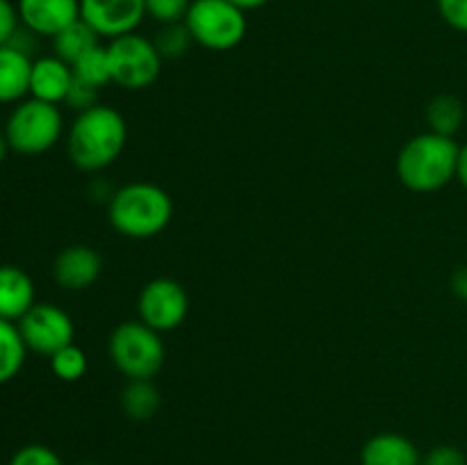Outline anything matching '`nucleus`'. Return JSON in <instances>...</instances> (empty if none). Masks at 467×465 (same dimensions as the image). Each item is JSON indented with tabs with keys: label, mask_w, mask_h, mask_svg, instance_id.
I'll return each instance as SVG.
<instances>
[{
	"label": "nucleus",
	"mask_w": 467,
	"mask_h": 465,
	"mask_svg": "<svg viewBox=\"0 0 467 465\" xmlns=\"http://www.w3.org/2000/svg\"><path fill=\"white\" fill-rule=\"evenodd\" d=\"M153 44L162 59H178L190 50V46L194 44V39H192L185 23L181 21V23H167V26H160V30L155 32L153 36Z\"/></svg>",
	"instance_id": "4be33fe9"
},
{
	"label": "nucleus",
	"mask_w": 467,
	"mask_h": 465,
	"mask_svg": "<svg viewBox=\"0 0 467 465\" xmlns=\"http://www.w3.org/2000/svg\"><path fill=\"white\" fill-rule=\"evenodd\" d=\"M140 319L158 333L176 331L190 313V296L185 287L167 276L153 278L137 296Z\"/></svg>",
	"instance_id": "6e6552de"
},
{
	"label": "nucleus",
	"mask_w": 467,
	"mask_h": 465,
	"mask_svg": "<svg viewBox=\"0 0 467 465\" xmlns=\"http://www.w3.org/2000/svg\"><path fill=\"white\" fill-rule=\"evenodd\" d=\"M73 76L78 80L87 82V85L96 87H105L108 82H112V67H109V53L108 46L99 44L89 50V53L82 55L76 64H73Z\"/></svg>",
	"instance_id": "412c9836"
},
{
	"label": "nucleus",
	"mask_w": 467,
	"mask_h": 465,
	"mask_svg": "<svg viewBox=\"0 0 467 465\" xmlns=\"http://www.w3.org/2000/svg\"><path fill=\"white\" fill-rule=\"evenodd\" d=\"M9 149L21 155H41L53 149L64 132V117L59 105L36 98H23L14 105L5 123Z\"/></svg>",
	"instance_id": "39448f33"
},
{
	"label": "nucleus",
	"mask_w": 467,
	"mask_h": 465,
	"mask_svg": "<svg viewBox=\"0 0 467 465\" xmlns=\"http://www.w3.org/2000/svg\"><path fill=\"white\" fill-rule=\"evenodd\" d=\"M451 292L459 299L467 301V267H461L454 272V276H451Z\"/></svg>",
	"instance_id": "c756f323"
},
{
	"label": "nucleus",
	"mask_w": 467,
	"mask_h": 465,
	"mask_svg": "<svg viewBox=\"0 0 467 465\" xmlns=\"http://www.w3.org/2000/svg\"><path fill=\"white\" fill-rule=\"evenodd\" d=\"M422 465H467V459L463 451L454 445H441L433 447L422 460Z\"/></svg>",
	"instance_id": "c85d7f7f"
},
{
	"label": "nucleus",
	"mask_w": 467,
	"mask_h": 465,
	"mask_svg": "<svg viewBox=\"0 0 467 465\" xmlns=\"http://www.w3.org/2000/svg\"><path fill=\"white\" fill-rule=\"evenodd\" d=\"M16 9L23 27L48 39L80 18V0H18Z\"/></svg>",
	"instance_id": "9b49d317"
},
{
	"label": "nucleus",
	"mask_w": 467,
	"mask_h": 465,
	"mask_svg": "<svg viewBox=\"0 0 467 465\" xmlns=\"http://www.w3.org/2000/svg\"><path fill=\"white\" fill-rule=\"evenodd\" d=\"M128 141V126L121 112L108 105L78 112L67 135V153L73 167L96 173L112 167Z\"/></svg>",
	"instance_id": "f257e3e1"
},
{
	"label": "nucleus",
	"mask_w": 467,
	"mask_h": 465,
	"mask_svg": "<svg viewBox=\"0 0 467 465\" xmlns=\"http://www.w3.org/2000/svg\"><path fill=\"white\" fill-rule=\"evenodd\" d=\"M73 82V68L57 55H46L32 62L30 73V98L44 100V103L59 105L67 100L68 89Z\"/></svg>",
	"instance_id": "ddd939ff"
},
{
	"label": "nucleus",
	"mask_w": 467,
	"mask_h": 465,
	"mask_svg": "<svg viewBox=\"0 0 467 465\" xmlns=\"http://www.w3.org/2000/svg\"><path fill=\"white\" fill-rule=\"evenodd\" d=\"M82 465H100V463H82Z\"/></svg>",
	"instance_id": "72a5a7b5"
},
{
	"label": "nucleus",
	"mask_w": 467,
	"mask_h": 465,
	"mask_svg": "<svg viewBox=\"0 0 467 465\" xmlns=\"http://www.w3.org/2000/svg\"><path fill=\"white\" fill-rule=\"evenodd\" d=\"M162 406V395L150 378L141 381H128L121 390V408L126 418L135 422H146L153 418Z\"/></svg>",
	"instance_id": "f3484780"
},
{
	"label": "nucleus",
	"mask_w": 467,
	"mask_h": 465,
	"mask_svg": "<svg viewBox=\"0 0 467 465\" xmlns=\"http://www.w3.org/2000/svg\"><path fill=\"white\" fill-rule=\"evenodd\" d=\"M100 44V36L87 26L82 18H78L76 23H71L68 27H64L59 35L53 36V50L59 59H64L67 64H76L78 59L85 53H89L94 46Z\"/></svg>",
	"instance_id": "a211bd4d"
},
{
	"label": "nucleus",
	"mask_w": 467,
	"mask_h": 465,
	"mask_svg": "<svg viewBox=\"0 0 467 465\" xmlns=\"http://www.w3.org/2000/svg\"><path fill=\"white\" fill-rule=\"evenodd\" d=\"M144 16V0H80V18L100 39L137 32Z\"/></svg>",
	"instance_id": "9d476101"
},
{
	"label": "nucleus",
	"mask_w": 467,
	"mask_h": 465,
	"mask_svg": "<svg viewBox=\"0 0 467 465\" xmlns=\"http://www.w3.org/2000/svg\"><path fill=\"white\" fill-rule=\"evenodd\" d=\"M16 326L27 351L48 356V358L55 351L73 345V336H76L73 319L53 304H35L18 319Z\"/></svg>",
	"instance_id": "1a4fd4ad"
},
{
	"label": "nucleus",
	"mask_w": 467,
	"mask_h": 465,
	"mask_svg": "<svg viewBox=\"0 0 467 465\" xmlns=\"http://www.w3.org/2000/svg\"><path fill=\"white\" fill-rule=\"evenodd\" d=\"M442 21L459 32H467V0H436Z\"/></svg>",
	"instance_id": "bb28decb"
},
{
	"label": "nucleus",
	"mask_w": 467,
	"mask_h": 465,
	"mask_svg": "<svg viewBox=\"0 0 467 465\" xmlns=\"http://www.w3.org/2000/svg\"><path fill=\"white\" fill-rule=\"evenodd\" d=\"M231 3L237 5L240 9H244V12H249V9L263 7V5H267L269 0H231Z\"/></svg>",
	"instance_id": "2f4dec72"
},
{
	"label": "nucleus",
	"mask_w": 467,
	"mask_h": 465,
	"mask_svg": "<svg viewBox=\"0 0 467 465\" xmlns=\"http://www.w3.org/2000/svg\"><path fill=\"white\" fill-rule=\"evenodd\" d=\"M21 27L18 9L12 0H0V46H7Z\"/></svg>",
	"instance_id": "cd10ccee"
},
{
	"label": "nucleus",
	"mask_w": 467,
	"mask_h": 465,
	"mask_svg": "<svg viewBox=\"0 0 467 465\" xmlns=\"http://www.w3.org/2000/svg\"><path fill=\"white\" fill-rule=\"evenodd\" d=\"M459 150L461 146L454 137L436 135L431 130L410 137L397 155V176L401 185L420 194L442 190L456 178Z\"/></svg>",
	"instance_id": "7ed1b4c3"
},
{
	"label": "nucleus",
	"mask_w": 467,
	"mask_h": 465,
	"mask_svg": "<svg viewBox=\"0 0 467 465\" xmlns=\"http://www.w3.org/2000/svg\"><path fill=\"white\" fill-rule=\"evenodd\" d=\"M456 178H459L461 185L467 190V144L461 146L459 150V164H456Z\"/></svg>",
	"instance_id": "7c9ffc66"
},
{
	"label": "nucleus",
	"mask_w": 467,
	"mask_h": 465,
	"mask_svg": "<svg viewBox=\"0 0 467 465\" xmlns=\"http://www.w3.org/2000/svg\"><path fill=\"white\" fill-rule=\"evenodd\" d=\"M35 59L14 46H0V103H21L30 96V73Z\"/></svg>",
	"instance_id": "2eb2a0df"
},
{
	"label": "nucleus",
	"mask_w": 467,
	"mask_h": 465,
	"mask_svg": "<svg viewBox=\"0 0 467 465\" xmlns=\"http://www.w3.org/2000/svg\"><path fill=\"white\" fill-rule=\"evenodd\" d=\"M363 465H422L413 440L401 433H379L365 442L360 451Z\"/></svg>",
	"instance_id": "dca6fc26"
},
{
	"label": "nucleus",
	"mask_w": 467,
	"mask_h": 465,
	"mask_svg": "<svg viewBox=\"0 0 467 465\" xmlns=\"http://www.w3.org/2000/svg\"><path fill=\"white\" fill-rule=\"evenodd\" d=\"M103 272V258L87 244H71L57 253L53 263V278L68 292H82L94 285Z\"/></svg>",
	"instance_id": "f8f14e48"
},
{
	"label": "nucleus",
	"mask_w": 467,
	"mask_h": 465,
	"mask_svg": "<svg viewBox=\"0 0 467 465\" xmlns=\"http://www.w3.org/2000/svg\"><path fill=\"white\" fill-rule=\"evenodd\" d=\"M99 91L100 89H96V87L87 85V82L78 80V78L73 76L71 89H68L67 100H64V103H67L71 109H76V112H85V109L99 105Z\"/></svg>",
	"instance_id": "a878e982"
},
{
	"label": "nucleus",
	"mask_w": 467,
	"mask_h": 465,
	"mask_svg": "<svg viewBox=\"0 0 467 465\" xmlns=\"http://www.w3.org/2000/svg\"><path fill=\"white\" fill-rule=\"evenodd\" d=\"M194 44L208 50H231L246 35V12L231 0H192L182 21Z\"/></svg>",
	"instance_id": "423d86ee"
},
{
	"label": "nucleus",
	"mask_w": 467,
	"mask_h": 465,
	"mask_svg": "<svg viewBox=\"0 0 467 465\" xmlns=\"http://www.w3.org/2000/svg\"><path fill=\"white\" fill-rule=\"evenodd\" d=\"M112 82L123 89L140 91L153 85L162 73V62L153 39L130 32V35L109 39L108 44Z\"/></svg>",
	"instance_id": "0eeeda50"
},
{
	"label": "nucleus",
	"mask_w": 467,
	"mask_h": 465,
	"mask_svg": "<svg viewBox=\"0 0 467 465\" xmlns=\"http://www.w3.org/2000/svg\"><path fill=\"white\" fill-rule=\"evenodd\" d=\"M108 217L119 235L150 240L171 222L173 201L167 190L153 182H128L109 196Z\"/></svg>",
	"instance_id": "f03ea898"
},
{
	"label": "nucleus",
	"mask_w": 467,
	"mask_h": 465,
	"mask_svg": "<svg viewBox=\"0 0 467 465\" xmlns=\"http://www.w3.org/2000/svg\"><path fill=\"white\" fill-rule=\"evenodd\" d=\"M87 367H89V363H87L85 351L76 345H67L64 349L55 351L50 356V369H53V374L59 381H80L87 374Z\"/></svg>",
	"instance_id": "5701e85b"
},
{
	"label": "nucleus",
	"mask_w": 467,
	"mask_h": 465,
	"mask_svg": "<svg viewBox=\"0 0 467 465\" xmlns=\"http://www.w3.org/2000/svg\"><path fill=\"white\" fill-rule=\"evenodd\" d=\"M7 150H9L7 137H5V132H0V164H3L5 158H7Z\"/></svg>",
	"instance_id": "473e14b6"
},
{
	"label": "nucleus",
	"mask_w": 467,
	"mask_h": 465,
	"mask_svg": "<svg viewBox=\"0 0 467 465\" xmlns=\"http://www.w3.org/2000/svg\"><path fill=\"white\" fill-rule=\"evenodd\" d=\"M160 336L162 333L146 326L141 319L119 324L108 342L114 367L128 381L153 378L164 365V342Z\"/></svg>",
	"instance_id": "20e7f679"
},
{
	"label": "nucleus",
	"mask_w": 467,
	"mask_h": 465,
	"mask_svg": "<svg viewBox=\"0 0 467 465\" xmlns=\"http://www.w3.org/2000/svg\"><path fill=\"white\" fill-rule=\"evenodd\" d=\"M465 119V108L461 103V98L451 94H438L436 98H431V103L427 105V123L429 130L436 132V135L454 137L461 130Z\"/></svg>",
	"instance_id": "aec40b11"
},
{
	"label": "nucleus",
	"mask_w": 467,
	"mask_h": 465,
	"mask_svg": "<svg viewBox=\"0 0 467 465\" xmlns=\"http://www.w3.org/2000/svg\"><path fill=\"white\" fill-rule=\"evenodd\" d=\"M35 304L30 274L16 264H0V319L16 324Z\"/></svg>",
	"instance_id": "4468645a"
},
{
	"label": "nucleus",
	"mask_w": 467,
	"mask_h": 465,
	"mask_svg": "<svg viewBox=\"0 0 467 465\" xmlns=\"http://www.w3.org/2000/svg\"><path fill=\"white\" fill-rule=\"evenodd\" d=\"M27 346L23 342L18 326L7 319H0V386L18 377L26 365Z\"/></svg>",
	"instance_id": "6ab92c4d"
},
{
	"label": "nucleus",
	"mask_w": 467,
	"mask_h": 465,
	"mask_svg": "<svg viewBox=\"0 0 467 465\" xmlns=\"http://www.w3.org/2000/svg\"><path fill=\"white\" fill-rule=\"evenodd\" d=\"M9 465H64L62 459L46 445H26L12 456Z\"/></svg>",
	"instance_id": "393cba45"
},
{
	"label": "nucleus",
	"mask_w": 467,
	"mask_h": 465,
	"mask_svg": "<svg viewBox=\"0 0 467 465\" xmlns=\"http://www.w3.org/2000/svg\"><path fill=\"white\" fill-rule=\"evenodd\" d=\"M190 5L192 0H144L146 16L158 21L160 26L185 21V14L190 9Z\"/></svg>",
	"instance_id": "b1692460"
}]
</instances>
